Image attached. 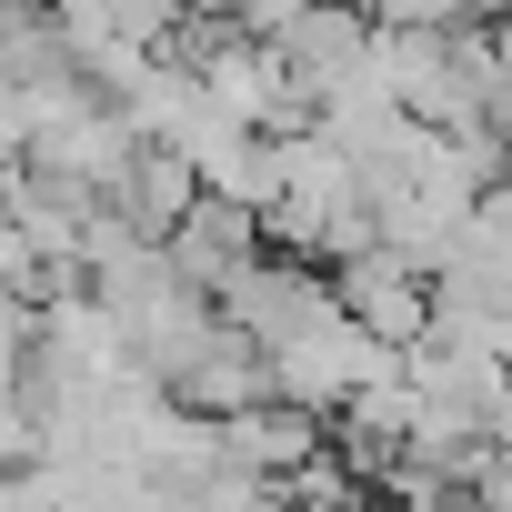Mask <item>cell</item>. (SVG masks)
I'll return each mask as SVG.
<instances>
[{
  "label": "cell",
  "mask_w": 512,
  "mask_h": 512,
  "mask_svg": "<svg viewBox=\"0 0 512 512\" xmlns=\"http://www.w3.org/2000/svg\"><path fill=\"white\" fill-rule=\"evenodd\" d=\"M482 512H512V452L482 462Z\"/></svg>",
  "instance_id": "6da1fadb"
}]
</instances>
